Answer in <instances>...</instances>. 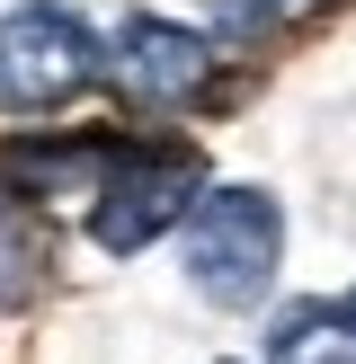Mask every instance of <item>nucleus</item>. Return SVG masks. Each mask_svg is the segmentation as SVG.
<instances>
[{
    "instance_id": "obj_2",
    "label": "nucleus",
    "mask_w": 356,
    "mask_h": 364,
    "mask_svg": "<svg viewBox=\"0 0 356 364\" xmlns=\"http://www.w3.org/2000/svg\"><path fill=\"white\" fill-rule=\"evenodd\" d=\"M187 284L214 302V311H249V302L276 284L285 258V213L267 187H205L187 213Z\"/></svg>"
},
{
    "instance_id": "obj_7",
    "label": "nucleus",
    "mask_w": 356,
    "mask_h": 364,
    "mask_svg": "<svg viewBox=\"0 0 356 364\" xmlns=\"http://www.w3.org/2000/svg\"><path fill=\"white\" fill-rule=\"evenodd\" d=\"M330 0H205V18L231 36V45H276V36L312 27Z\"/></svg>"
},
{
    "instance_id": "obj_5",
    "label": "nucleus",
    "mask_w": 356,
    "mask_h": 364,
    "mask_svg": "<svg viewBox=\"0 0 356 364\" xmlns=\"http://www.w3.org/2000/svg\"><path fill=\"white\" fill-rule=\"evenodd\" d=\"M53 276V231L36 205H18L9 187H0V311H27L36 294H45Z\"/></svg>"
},
{
    "instance_id": "obj_8",
    "label": "nucleus",
    "mask_w": 356,
    "mask_h": 364,
    "mask_svg": "<svg viewBox=\"0 0 356 364\" xmlns=\"http://www.w3.org/2000/svg\"><path fill=\"white\" fill-rule=\"evenodd\" d=\"M330 311H338V329H347V338H356V284H347V294H338V302H330Z\"/></svg>"
},
{
    "instance_id": "obj_1",
    "label": "nucleus",
    "mask_w": 356,
    "mask_h": 364,
    "mask_svg": "<svg viewBox=\"0 0 356 364\" xmlns=\"http://www.w3.org/2000/svg\"><path fill=\"white\" fill-rule=\"evenodd\" d=\"M205 196V151L178 134H116L98 187H89V240L107 258H134L160 231H178Z\"/></svg>"
},
{
    "instance_id": "obj_3",
    "label": "nucleus",
    "mask_w": 356,
    "mask_h": 364,
    "mask_svg": "<svg viewBox=\"0 0 356 364\" xmlns=\"http://www.w3.org/2000/svg\"><path fill=\"white\" fill-rule=\"evenodd\" d=\"M98 36L71 0H18L0 9V116H53L98 80Z\"/></svg>"
},
{
    "instance_id": "obj_6",
    "label": "nucleus",
    "mask_w": 356,
    "mask_h": 364,
    "mask_svg": "<svg viewBox=\"0 0 356 364\" xmlns=\"http://www.w3.org/2000/svg\"><path fill=\"white\" fill-rule=\"evenodd\" d=\"M267 364H356V338L338 329L330 302H285L267 329Z\"/></svg>"
},
{
    "instance_id": "obj_4",
    "label": "nucleus",
    "mask_w": 356,
    "mask_h": 364,
    "mask_svg": "<svg viewBox=\"0 0 356 364\" xmlns=\"http://www.w3.org/2000/svg\"><path fill=\"white\" fill-rule=\"evenodd\" d=\"M98 71L116 80L125 107L169 116V107H196L214 89V45L196 27H178V18H125V27H116V53H107Z\"/></svg>"
}]
</instances>
